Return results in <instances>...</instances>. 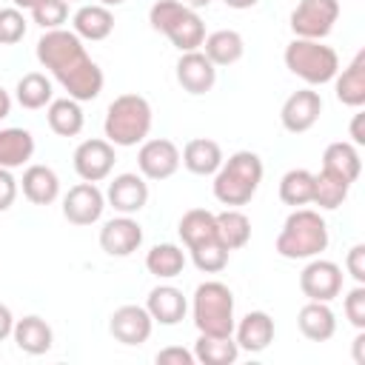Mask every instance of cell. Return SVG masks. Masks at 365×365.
<instances>
[{"mask_svg":"<svg viewBox=\"0 0 365 365\" xmlns=\"http://www.w3.org/2000/svg\"><path fill=\"white\" fill-rule=\"evenodd\" d=\"M222 148H220V143L217 140H208V137H194V140H188L185 143V148H182V154H180V163L191 171V174H197V177H211V174H217V168L222 165Z\"/></svg>","mask_w":365,"mask_h":365,"instance_id":"cell-21","label":"cell"},{"mask_svg":"<svg viewBox=\"0 0 365 365\" xmlns=\"http://www.w3.org/2000/svg\"><path fill=\"white\" fill-rule=\"evenodd\" d=\"M345 268H348V274H351L359 285H365V245H362V242H356V245L348 251Z\"/></svg>","mask_w":365,"mask_h":365,"instance_id":"cell-41","label":"cell"},{"mask_svg":"<svg viewBox=\"0 0 365 365\" xmlns=\"http://www.w3.org/2000/svg\"><path fill=\"white\" fill-rule=\"evenodd\" d=\"M11 336H14V345H17L23 354H29V356L46 354V351L51 348V342H54L51 325H48L43 317H37V314H29V317H23V319H14Z\"/></svg>","mask_w":365,"mask_h":365,"instance_id":"cell-19","label":"cell"},{"mask_svg":"<svg viewBox=\"0 0 365 365\" xmlns=\"http://www.w3.org/2000/svg\"><path fill=\"white\" fill-rule=\"evenodd\" d=\"M194 356L202 365H231L240 356V345L231 336H208V334H200V339L194 342Z\"/></svg>","mask_w":365,"mask_h":365,"instance_id":"cell-34","label":"cell"},{"mask_svg":"<svg viewBox=\"0 0 365 365\" xmlns=\"http://www.w3.org/2000/svg\"><path fill=\"white\" fill-rule=\"evenodd\" d=\"M37 60L77 103H88L103 91V68L88 57L83 40L68 29L43 31L37 40Z\"/></svg>","mask_w":365,"mask_h":365,"instance_id":"cell-1","label":"cell"},{"mask_svg":"<svg viewBox=\"0 0 365 365\" xmlns=\"http://www.w3.org/2000/svg\"><path fill=\"white\" fill-rule=\"evenodd\" d=\"M14 3V9H34L40 0H11Z\"/></svg>","mask_w":365,"mask_h":365,"instance_id":"cell-50","label":"cell"},{"mask_svg":"<svg viewBox=\"0 0 365 365\" xmlns=\"http://www.w3.org/2000/svg\"><path fill=\"white\" fill-rule=\"evenodd\" d=\"M351 143L354 145H365V114H354L351 120Z\"/></svg>","mask_w":365,"mask_h":365,"instance_id":"cell-44","label":"cell"},{"mask_svg":"<svg viewBox=\"0 0 365 365\" xmlns=\"http://www.w3.org/2000/svg\"><path fill=\"white\" fill-rule=\"evenodd\" d=\"M297 325L302 331L305 339L311 342H328L334 334H336V317L334 311L328 308V302H314L308 299L299 314H297Z\"/></svg>","mask_w":365,"mask_h":365,"instance_id":"cell-23","label":"cell"},{"mask_svg":"<svg viewBox=\"0 0 365 365\" xmlns=\"http://www.w3.org/2000/svg\"><path fill=\"white\" fill-rule=\"evenodd\" d=\"M143 245V228L128 214H120L100 228V248L108 257H131Z\"/></svg>","mask_w":365,"mask_h":365,"instance_id":"cell-15","label":"cell"},{"mask_svg":"<svg viewBox=\"0 0 365 365\" xmlns=\"http://www.w3.org/2000/svg\"><path fill=\"white\" fill-rule=\"evenodd\" d=\"M354 362L365 365V331H359L356 339H354Z\"/></svg>","mask_w":365,"mask_h":365,"instance_id":"cell-46","label":"cell"},{"mask_svg":"<svg viewBox=\"0 0 365 365\" xmlns=\"http://www.w3.org/2000/svg\"><path fill=\"white\" fill-rule=\"evenodd\" d=\"M177 231H180V240L185 242V248H194V245L217 237V217L205 208H191L182 214Z\"/></svg>","mask_w":365,"mask_h":365,"instance_id":"cell-33","label":"cell"},{"mask_svg":"<svg viewBox=\"0 0 365 365\" xmlns=\"http://www.w3.org/2000/svg\"><path fill=\"white\" fill-rule=\"evenodd\" d=\"M26 17L20 9H0V46H14L26 37Z\"/></svg>","mask_w":365,"mask_h":365,"instance_id":"cell-39","label":"cell"},{"mask_svg":"<svg viewBox=\"0 0 365 365\" xmlns=\"http://www.w3.org/2000/svg\"><path fill=\"white\" fill-rule=\"evenodd\" d=\"M185 6L197 11V9H208V6H211V0H185Z\"/></svg>","mask_w":365,"mask_h":365,"instance_id":"cell-49","label":"cell"},{"mask_svg":"<svg viewBox=\"0 0 365 365\" xmlns=\"http://www.w3.org/2000/svg\"><path fill=\"white\" fill-rule=\"evenodd\" d=\"M277 254L282 259H311L319 257L328 248V225L319 217V211L311 208H294L288 220L282 222V231L274 242Z\"/></svg>","mask_w":365,"mask_h":365,"instance_id":"cell-3","label":"cell"},{"mask_svg":"<svg viewBox=\"0 0 365 365\" xmlns=\"http://www.w3.org/2000/svg\"><path fill=\"white\" fill-rule=\"evenodd\" d=\"M145 268L160 279H174L185 268V251L174 242H160L145 254Z\"/></svg>","mask_w":365,"mask_h":365,"instance_id":"cell-31","label":"cell"},{"mask_svg":"<svg viewBox=\"0 0 365 365\" xmlns=\"http://www.w3.org/2000/svg\"><path fill=\"white\" fill-rule=\"evenodd\" d=\"M202 54L214 63V66H234L242 54H245V40L240 31L234 29H220L205 34L202 40Z\"/></svg>","mask_w":365,"mask_h":365,"instance_id":"cell-26","label":"cell"},{"mask_svg":"<svg viewBox=\"0 0 365 365\" xmlns=\"http://www.w3.org/2000/svg\"><path fill=\"white\" fill-rule=\"evenodd\" d=\"M66 3H71V0H66Z\"/></svg>","mask_w":365,"mask_h":365,"instance_id":"cell-52","label":"cell"},{"mask_svg":"<svg viewBox=\"0 0 365 365\" xmlns=\"http://www.w3.org/2000/svg\"><path fill=\"white\" fill-rule=\"evenodd\" d=\"M71 31L80 37V40H91V43H100L106 40L111 31H114V14L111 9L100 6V3H88V6H80L71 17Z\"/></svg>","mask_w":365,"mask_h":365,"instance_id":"cell-20","label":"cell"},{"mask_svg":"<svg viewBox=\"0 0 365 365\" xmlns=\"http://www.w3.org/2000/svg\"><path fill=\"white\" fill-rule=\"evenodd\" d=\"M177 83L188 94H205L217 83V66L200 48L182 51L180 60H177Z\"/></svg>","mask_w":365,"mask_h":365,"instance_id":"cell-17","label":"cell"},{"mask_svg":"<svg viewBox=\"0 0 365 365\" xmlns=\"http://www.w3.org/2000/svg\"><path fill=\"white\" fill-rule=\"evenodd\" d=\"M46 120H48V128L57 134V137H77L86 125V117H83V108L74 97H60V100H51L48 103V111H46Z\"/></svg>","mask_w":365,"mask_h":365,"instance_id":"cell-27","label":"cell"},{"mask_svg":"<svg viewBox=\"0 0 365 365\" xmlns=\"http://www.w3.org/2000/svg\"><path fill=\"white\" fill-rule=\"evenodd\" d=\"M322 114V97L319 91L314 88H299L294 91L285 103H282V111H279V120H282V128L291 131V134H302L308 128L317 125Z\"/></svg>","mask_w":365,"mask_h":365,"instance_id":"cell-13","label":"cell"},{"mask_svg":"<svg viewBox=\"0 0 365 365\" xmlns=\"http://www.w3.org/2000/svg\"><path fill=\"white\" fill-rule=\"evenodd\" d=\"M345 319L356 328V331H365V285H354L348 294H345Z\"/></svg>","mask_w":365,"mask_h":365,"instance_id":"cell-40","label":"cell"},{"mask_svg":"<svg viewBox=\"0 0 365 365\" xmlns=\"http://www.w3.org/2000/svg\"><path fill=\"white\" fill-rule=\"evenodd\" d=\"M23 197L34 205H51L60 197V177L48 165H29L23 171Z\"/></svg>","mask_w":365,"mask_h":365,"instance_id":"cell-25","label":"cell"},{"mask_svg":"<svg viewBox=\"0 0 365 365\" xmlns=\"http://www.w3.org/2000/svg\"><path fill=\"white\" fill-rule=\"evenodd\" d=\"M217 217V237L228 251H237L242 245H248L251 240V220L240 211V208H225Z\"/></svg>","mask_w":365,"mask_h":365,"instance_id":"cell-30","label":"cell"},{"mask_svg":"<svg viewBox=\"0 0 365 365\" xmlns=\"http://www.w3.org/2000/svg\"><path fill=\"white\" fill-rule=\"evenodd\" d=\"M151 120H154L151 103L143 94L128 91V94H120V97L111 100V106L106 111L103 131H106V140L111 145L131 148V145H137L148 137Z\"/></svg>","mask_w":365,"mask_h":365,"instance_id":"cell-4","label":"cell"},{"mask_svg":"<svg viewBox=\"0 0 365 365\" xmlns=\"http://www.w3.org/2000/svg\"><path fill=\"white\" fill-rule=\"evenodd\" d=\"M34 154V137L26 128H0V168H20Z\"/></svg>","mask_w":365,"mask_h":365,"instance_id":"cell-29","label":"cell"},{"mask_svg":"<svg viewBox=\"0 0 365 365\" xmlns=\"http://www.w3.org/2000/svg\"><path fill=\"white\" fill-rule=\"evenodd\" d=\"M106 202L117 214H128V217L143 211L145 202H148V182H145V177L143 174H131V171L117 174L108 182V188H106Z\"/></svg>","mask_w":365,"mask_h":365,"instance_id":"cell-14","label":"cell"},{"mask_svg":"<svg viewBox=\"0 0 365 365\" xmlns=\"http://www.w3.org/2000/svg\"><path fill=\"white\" fill-rule=\"evenodd\" d=\"M285 68L299 77L302 83L308 86H322V83H331L339 71V57L331 46L319 43V40H302V37H294L288 46H285Z\"/></svg>","mask_w":365,"mask_h":365,"instance_id":"cell-7","label":"cell"},{"mask_svg":"<svg viewBox=\"0 0 365 365\" xmlns=\"http://www.w3.org/2000/svg\"><path fill=\"white\" fill-rule=\"evenodd\" d=\"M11 114V97H9V91L0 86V120H6Z\"/></svg>","mask_w":365,"mask_h":365,"instance_id":"cell-47","label":"cell"},{"mask_svg":"<svg viewBox=\"0 0 365 365\" xmlns=\"http://www.w3.org/2000/svg\"><path fill=\"white\" fill-rule=\"evenodd\" d=\"M322 171L336 174V177H342L345 182H356V177H359V171H362V160H359L356 145H354V143H345V140L331 143V145L325 148V154H322Z\"/></svg>","mask_w":365,"mask_h":365,"instance_id":"cell-28","label":"cell"},{"mask_svg":"<svg viewBox=\"0 0 365 365\" xmlns=\"http://www.w3.org/2000/svg\"><path fill=\"white\" fill-rule=\"evenodd\" d=\"M262 182V160L254 151H237L228 160H222V165L214 174V197L228 205V208H240L248 205L257 194Z\"/></svg>","mask_w":365,"mask_h":365,"instance_id":"cell-2","label":"cell"},{"mask_svg":"<svg viewBox=\"0 0 365 365\" xmlns=\"http://www.w3.org/2000/svg\"><path fill=\"white\" fill-rule=\"evenodd\" d=\"M334 91H336V100L342 106H351V108H362L365 106V48H359L354 54V60L348 63V68H342L339 77H334Z\"/></svg>","mask_w":365,"mask_h":365,"instance_id":"cell-24","label":"cell"},{"mask_svg":"<svg viewBox=\"0 0 365 365\" xmlns=\"http://www.w3.org/2000/svg\"><path fill=\"white\" fill-rule=\"evenodd\" d=\"M51 94H54L51 80H48L43 71H29V74H23V77L17 80V88H14L17 103H20L23 108H29V111L46 108V106L51 103Z\"/></svg>","mask_w":365,"mask_h":365,"instance_id":"cell-32","label":"cell"},{"mask_svg":"<svg viewBox=\"0 0 365 365\" xmlns=\"http://www.w3.org/2000/svg\"><path fill=\"white\" fill-rule=\"evenodd\" d=\"M31 20H34L43 31L63 29V23L68 20V3H66V0H40V3L31 9Z\"/></svg>","mask_w":365,"mask_h":365,"instance_id":"cell-38","label":"cell"},{"mask_svg":"<svg viewBox=\"0 0 365 365\" xmlns=\"http://www.w3.org/2000/svg\"><path fill=\"white\" fill-rule=\"evenodd\" d=\"M180 148L165 140V137H154V140H143L140 151H137V168L145 180H168L177 174L180 168Z\"/></svg>","mask_w":365,"mask_h":365,"instance_id":"cell-11","label":"cell"},{"mask_svg":"<svg viewBox=\"0 0 365 365\" xmlns=\"http://www.w3.org/2000/svg\"><path fill=\"white\" fill-rule=\"evenodd\" d=\"M151 328L154 319L145 311V305H120L108 319L111 336L123 345H143L151 336Z\"/></svg>","mask_w":365,"mask_h":365,"instance_id":"cell-16","label":"cell"},{"mask_svg":"<svg viewBox=\"0 0 365 365\" xmlns=\"http://www.w3.org/2000/svg\"><path fill=\"white\" fill-rule=\"evenodd\" d=\"M106 194L97 188V182H77L63 197V217L71 225H94L103 217Z\"/></svg>","mask_w":365,"mask_h":365,"instance_id":"cell-12","label":"cell"},{"mask_svg":"<svg viewBox=\"0 0 365 365\" xmlns=\"http://www.w3.org/2000/svg\"><path fill=\"white\" fill-rule=\"evenodd\" d=\"M191 251V262L200 268V271H205V274H220L225 265H228V248L220 242V237H214V240H205V242H200V245H194V248H188Z\"/></svg>","mask_w":365,"mask_h":365,"instance_id":"cell-37","label":"cell"},{"mask_svg":"<svg viewBox=\"0 0 365 365\" xmlns=\"http://www.w3.org/2000/svg\"><path fill=\"white\" fill-rule=\"evenodd\" d=\"M145 311L160 325H177L185 317L188 302H185V297H182L180 288H174V285H157V288H151V294L145 299Z\"/></svg>","mask_w":365,"mask_h":365,"instance_id":"cell-22","label":"cell"},{"mask_svg":"<svg viewBox=\"0 0 365 365\" xmlns=\"http://www.w3.org/2000/svg\"><path fill=\"white\" fill-rule=\"evenodd\" d=\"M17 200V180L11 177L9 168H0V214L9 211Z\"/></svg>","mask_w":365,"mask_h":365,"instance_id":"cell-43","label":"cell"},{"mask_svg":"<svg viewBox=\"0 0 365 365\" xmlns=\"http://www.w3.org/2000/svg\"><path fill=\"white\" fill-rule=\"evenodd\" d=\"M234 331H237V345H240V351H248V354H259V351H265L271 342H274V319H271V314H265V311H248L237 325H234Z\"/></svg>","mask_w":365,"mask_h":365,"instance_id":"cell-18","label":"cell"},{"mask_svg":"<svg viewBox=\"0 0 365 365\" xmlns=\"http://www.w3.org/2000/svg\"><path fill=\"white\" fill-rule=\"evenodd\" d=\"M148 23L154 31H163L180 51H194L205 40L202 17L180 0H157L148 9Z\"/></svg>","mask_w":365,"mask_h":365,"instance_id":"cell-5","label":"cell"},{"mask_svg":"<svg viewBox=\"0 0 365 365\" xmlns=\"http://www.w3.org/2000/svg\"><path fill=\"white\" fill-rule=\"evenodd\" d=\"M120 3H125V0H100V6H106V9H111V6H120Z\"/></svg>","mask_w":365,"mask_h":365,"instance_id":"cell-51","label":"cell"},{"mask_svg":"<svg viewBox=\"0 0 365 365\" xmlns=\"http://www.w3.org/2000/svg\"><path fill=\"white\" fill-rule=\"evenodd\" d=\"M314 197V174L308 168H291L279 180V200L291 208L308 205Z\"/></svg>","mask_w":365,"mask_h":365,"instance_id":"cell-35","label":"cell"},{"mask_svg":"<svg viewBox=\"0 0 365 365\" xmlns=\"http://www.w3.org/2000/svg\"><path fill=\"white\" fill-rule=\"evenodd\" d=\"M191 314H194V325L200 334L208 336H231L234 334V294L225 282L208 279L200 282L194 291V302H191Z\"/></svg>","mask_w":365,"mask_h":365,"instance_id":"cell-6","label":"cell"},{"mask_svg":"<svg viewBox=\"0 0 365 365\" xmlns=\"http://www.w3.org/2000/svg\"><path fill=\"white\" fill-rule=\"evenodd\" d=\"M194 362H197L194 351H185V348H180V345L163 348V351L157 354V365H194Z\"/></svg>","mask_w":365,"mask_h":365,"instance_id":"cell-42","label":"cell"},{"mask_svg":"<svg viewBox=\"0 0 365 365\" xmlns=\"http://www.w3.org/2000/svg\"><path fill=\"white\" fill-rule=\"evenodd\" d=\"M299 291L314 302H331L342 291V268L331 259L311 257L299 274Z\"/></svg>","mask_w":365,"mask_h":365,"instance_id":"cell-9","label":"cell"},{"mask_svg":"<svg viewBox=\"0 0 365 365\" xmlns=\"http://www.w3.org/2000/svg\"><path fill=\"white\" fill-rule=\"evenodd\" d=\"M339 0H299L291 11V31L302 40H322L334 31Z\"/></svg>","mask_w":365,"mask_h":365,"instance_id":"cell-8","label":"cell"},{"mask_svg":"<svg viewBox=\"0 0 365 365\" xmlns=\"http://www.w3.org/2000/svg\"><path fill=\"white\" fill-rule=\"evenodd\" d=\"M348 191H351V182H345L336 174L319 171V174H314V197H311V202L325 208V211H334V208H339L345 202Z\"/></svg>","mask_w":365,"mask_h":365,"instance_id":"cell-36","label":"cell"},{"mask_svg":"<svg viewBox=\"0 0 365 365\" xmlns=\"http://www.w3.org/2000/svg\"><path fill=\"white\" fill-rule=\"evenodd\" d=\"M228 9H237V11H242V9H251V6H257L259 0H222Z\"/></svg>","mask_w":365,"mask_h":365,"instance_id":"cell-48","label":"cell"},{"mask_svg":"<svg viewBox=\"0 0 365 365\" xmlns=\"http://www.w3.org/2000/svg\"><path fill=\"white\" fill-rule=\"evenodd\" d=\"M11 328H14V317H11L9 305L0 302V342H3L6 336H11Z\"/></svg>","mask_w":365,"mask_h":365,"instance_id":"cell-45","label":"cell"},{"mask_svg":"<svg viewBox=\"0 0 365 365\" xmlns=\"http://www.w3.org/2000/svg\"><path fill=\"white\" fill-rule=\"evenodd\" d=\"M117 163V154H114V145L103 137H91V140H83L77 148H74V171L80 180L86 182H103L111 168Z\"/></svg>","mask_w":365,"mask_h":365,"instance_id":"cell-10","label":"cell"}]
</instances>
